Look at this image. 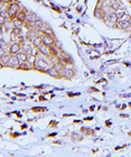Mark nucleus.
Returning a JSON list of instances; mask_svg holds the SVG:
<instances>
[{"mask_svg":"<svg viewBox=\"0 0 131 157\" xmlns=\"http://www.w3.org/2000/svg\"><path fill=\"white\" fill-rule=\"evenodd\" d=\"M47 58L49 57H45L40 54H37L36 55V60H35V63H34V70H37V71H40V72H47V70L49 68H52L53 65V62H49Z\"/></svg>","mask_w":131,"mask_h":157,"instance_id":"1","label":"nucleus"},{"mask_svg":"<svg viewBox=\"0 0 131 157\" xmlns=\"http://www.w3.org/2000/svg\"><path fill=\"white\" fill-rule=\"evenodd\" d=\"M20 5L18 2H10L8 6H7V9H6V14L8 16V19L11 20L17 16L19 11H20Z\"/></svg>","mask_w":131,"mask_h":157,"instance_id":"2","label":"nucleus"},{"mask_svg":"<svg viewBox=\"0 0 131 157\" xmlns=\"http://www.w3.org/2000/svg\"><path fill=\"white\" fill-rule=\"evenodd\" d=\"M59 75L62 79H65V80H71L73 79L75 75V71L74 69H70V68H64L63 70L59 72Z\"/></svg>","mask_w":131,"mask_h":157,"instance_id":"3","label":"nucleus"},{"mask_svg":"<svg viewBox=\"0 0 131 157\" xmlns=\"http://www.w3.org/2000/svg\"><path fill=\"white\" fill-rule=\"evenodd\" d=\"M115 27L121 29V30H124V32H129L130 30V20H122V19H118L117 24H115Z\"/></svg>","mask_w":131,"mask_h":157,"instance_id":"4","label":"nucleus"},{"mask_svg":"<svg viewBox=\"0 0 131 157\" xmlns=\"http://www.w3.org/2000/svg\"><path fill=\"white\" fill-rule=\"evenodd\" d=\"M41 44L49 47V46H53V45L56 44V39L53 35H45L44 34L43 37H41Z\"/></svg>","mask_w":131,"mask_h":157,"instance_id":"5","label":"nucleus"},{"mask_svg":"<svg viewBox=\"0 0 131 157\" xmlns=\"http://www.w3.org/2000/svg\"><path fill=\"white\" fill-rule=\"evenodd\" d=\"M19 64L20 62L18 61L17 56L16 55H9V61L7 63V66L10 68V69H14V70H18Z\"/></svg>","mask_w":131,"mask_h":157,"instance_id":"6","label":"nucleus"},{"mask_svg":"<svg viewBox=\"0 0 131 157\" xmlns=\"http://www.w3.org/2000/svg\"><path fill=\"white\" fill-rule=\"evenodd\" d=\"M21 50H22V46L19 43H11L9 45V54L10 55H16L19 52H21Z\"/></svg>","mask_w":131,"mask_h":157,"instance_id":"7","label":"nucleus"},{"mask_svg":"<svg viewBox=\"0 0 131 157\" xmlns=\"http://www.w3.org/2000/svg\"><path fill=\"white\" fill-rule=\"evenodd\" d=\"M37 50H38V53H39L40 55H43V56H45V57L52 58V57H51V52H49V47H48V46H46V45H44V44H40V45L37 47Z\"/></svg>","mask_w":131,"mask_h":157,"instance_id":"8","label":"nucleus"},{"mask_svg":"<svg viewBox=\"0 0 131 157\" xmlns=\"http://www.w3.org/2000/svg\"><path fill=\"white\" fill-rule=\"evenodd\" d=\"M117 21H118V18L115 17L114 13H111V14L109 15V19H108V23H107L105 25H108L109 27H115V24H117Z\"/></svg>","mask_w":131,"mask_h":157,"instance_id":"9","label":"nucleus"},{"mask_svg":"<svg viewBox=\"0 0 131 157\" xmlns=\"http://www.w3.org/2000/svg\"><path fill=\"white\" fill-rule=\"evenodd\" d=\"M37 19H38V18H37V16H36L35 14H32V13H27L25 23H27V24H34V23H35V21H36Z\"/></svg>","mask_w":131,"mask_h":157,"instance_id":"10","label":"nucleus"},{"mask_svg":"<svg viewBox=\"0 0 131 157\" xmlns=\"http://www.w3.org/2000/svg\"><path fill=\"white\" fill-rule=\"evenodd\" d=\"M109 7L111 8V10H112V11H115V10H118V9L122 8V5H121V2H120V1H113V0H111V1L109 2Z\"/></svg>","mask_w":131,"mask_h":157,"instance_id":"11","label":"nucleus"},{"mask_svg":"<svg viewBox=\"0 0 131 157\" xmlns=\"http://www.w3.org/2000/svg\"><path fill=\"white\" fill-rule=\"evenodd\" d=\"M48 75H51L52 78H54V79H61V75H59V72L58 71H56L53 66L52 68H49L48 70H47V72H46Z\"/></svg>","mask_w":131,"mask_h":157,"instance_id":"12","label":"nucleus"},{"mask_svg":"<svg viewBox=\"0 0 131 157\" xmlns=\"http://www.w3.org/2000/svg\"><path fill=\"white\" fill-rule=\"evenodd\" d=\"M49 52H51V57H52V58H56L57 56L59 55V50H58V47H56L55 45L49 46Z\"/></svg>","mask_w":131,"mask_h":157,"instance_id":"13","label":"nucleus"},{"mask_svg":"<svg viewBox=\"0 0 131 157\" xmlns=\"http://www.w3.org/2000/svg\"><path fill=\"white\" fill-rule=\"evenodd\" d=\"M33 27H34V30H35V32L41 30V29L44 28V23H43L40 19H37V20L33 24Z\"/></svg>","mask_w":131,"mask_h":157,"instance_id":"14","label":"nucleus"},{"mask_svg":"<svg viewBox=\"0 0 131 157\" xmlns=\"http://www.w3.org/2000/svg\"><path fill=\"white\" fill-rule=\"evenodd\" d=\"M18 70H24V71H28V70H34V66L28 64L27 62H24V63H20L19 64Z\"/></svg>","mask_w":131,"mask_h":157,"instance_id":"15","label":"nucleus"},{"mask_svg":"<svg viewBox=\"0 0 131 157\" xmlns=\"http://www.w3.org/2000/svg\"><path fill=\"white\" fill-rule=\"evenodd\" d=\"M2 28L5 29V32H7V33H11V30H13L14 26H13V24H11V21H10V20H7V21H6V24L2 26Z\"/></svg>","mask_w":131,"mask_h":157,"instance_id":"16","label":"nucleus"},{"mask_svg":"<svg viewBox=\"0 0 131 157\" xmlns=\"http://www.w3.org/2000/svg\"><path fill=\"white\" fill-rule=\"evenodd\" d=\"M26 15H27V11H25V10H20L15 18H17V19H19L20 21L25 23V20H26Z\"/></svg>","mask_w":131,"mask_h":157,"instance_id":"17","label":"nucleus"},{"mask_svg":"<svg viewBox=\"0 0 131 157\" xmlns=\"http://www.w3.org/2000/svg\"><path fill=\"white\" fill-rule=\"evenodd\" d=\"M113 13H114L115 17L118 18V19H121V17H122L124 14H127V11H126V9H124V8H120V9H118V10L113 11Z\"/></svg>","mask_w":131,"mask_h":157,"instance_id":"18","label":"nucleus"},{"mask_svg":"<svg viewBox=\"0 0 131 157\" xmlns=\"http://www.w3.org/2000/svg\"><path fill=\"white\" fill-rule=\"evenodd\" d=\"M30 43H32V45H33L34 47H36V48H37L38 46L41 44V38H40V37H37V36H35V37L30 40Z\"/></svg>","mask_w":131,"mask_h":157,"instance_id":"19","label":"nucleus"},{"mask_svg":"<svg viewBox=\"0 0 131 157\" xmlns=\"http://www.w3.org/2000/svg\"><path fill=\"white\" fill-rule=\"evenodd\" d=\"M16 56H17V58H18V61L20 63H24V62H26V60H27V54H25L22 51L19 52L18 54H16Z\"/></svg>","mask_w":131,"mask_h":157,"instance_id":"20","label":"nucleus"},{"mask_svg":"<svg viewBox=\"0 0 131 157\" xmlns=\"http://www.w3.org/2000/svg\"><path fill=\"white\" fill-rule=\"evenodd\" d=\"M10 21H11V24H13V26H14V27L21 28V27L24 26V23H22V21H20V20H19V19H17V18H14V19H11Z\"/></svg>","mask_w":131,"mask_h":157,"instance_id":"21","label":"nucleus"},{"mask_svg":"<svg viewBox=\"0 0 131 157\" xmlns=\"http://www.w3.org/2000/svg\"><path fill=\"white\" fill-rule=\"evenodd\" d=\"M54 69L56 71H58V72H61V71L64 69V65L62 64V63H59L58 61H55V62H53V65H52Z\"/></svg>","mask_w":131,"mask_h":157,"instance_id":"22","label":"nucleus"},{"mask_svg":"<svg viewBox=\"0 0 131 157\" xmlns=\"http://www.w3.org/2000/svg\"><path fill=\"white\" fill-rule=\"evenodd\" d=\"M94 16L96 18H99V19H102V17H103V13H102V10H101L100 7L95 8V10H94Z\"/></svg>","mask_w":131,"mask_h":157,"instance_id":"23","label":"nucleus"},{"mask_svg":"<svg viewBox=\"0 0 131 157\" xmlns=\"http://www.w3.org/2000/svg\"><path fill=\"white\" fill-rule=\"evenodd\" d=\"M35 60H36V56H35V55H27V60H26V62H27L28 64H30V65H34Z\"/></svg>","mask_w":131,"mask_h":157,"instance_id":"24","label":"nucleus"},{"mask_svg":"<svg viewBox=\"0 0 131 157\" xmlns=\"http://www.w3.org/2000/svg\"><path fill=\"white\" fill-rule=\"evenodd\" d=\"M8 61H9V55H3V56H1V57H0V62H1L5 66H7Z\"/></svg>","mask_w":131,"mask_h":157,"instance_id":"25","label":"nucleus"},{"mask_svg":"<svg viewBox=\"0 0 131 157\" xmlns=\"http://www.w3.org/2000/svg\"><path fill=\"white\" fill-rule=\"evenodd\" d=\"M10 34H13V35H15V36H21V28H17V27H14Z\"/></svg>","mask_w":131,"mask_h":157,"instance_id":"26","label":"nucleus"},{"mask_svg":"<svg viewBox=\"0 0 131 157\" xmlns=\"http://www.w3.org/2000/svg\"><path fill=\"white\" fill-rule=\"evenodd\" d=\"M6 21H7V19H6V18L0 14V25H1V26H3V25L6 24Z\"/></svg>","mask_w":131,"mask_h":157,"instance_id":"27","label":"nucleus"},{"mask_svg":"<svg viewBox=\"0 0 131 157\" xmlns=\"http://www.w3.org/2000/svg\"><path fill=\"white\" fill-rule=\"evenodd\" d=\"M122 20H130V16H129V14H124L122 17H121Z\"/></svg>","mask_w":131,"mask_h":157,"instance_id":"28","label":"nucleus"},{"mask_svg":"<svg viewBox=\"0 0 131 157\" xmlns=\"http://www.w3.org/2000/svg\"><path fill=\"white\" fill-rule=\"evenodd\" d=\"M0 3H3V5H9V3H10V0H0Z\"/></svg>","mask_w":131,"mask_h":157,"instance_id":"29","label":"nucleus"},{"mask_svg":"<svg viewBox=\"0 0 131 157\" xmlns=\"http://www.w3.org/2000/svg\"><path fill=\"white\" fill-rule=\"evenodd\" d=\"M41 110H44V109H35V108H33V111H41Z\"/></svg>","mask_w":131,"mask_h":157,"instance_id":"30","label":"nucleus"},{"mask_svg":"<svg viewBox=\"0 0 131 157\" xmlns=\"http://www.w3.org/2000/svg\"><path fill=\"white\" fill-rule=\"evenodd\" d=\"M3 68H5V65H3V64L0 62V70H1V69H3Z\"/></svg>","mask_w":131,"mask_h":157,"instance_id":"31","label":"nucleus"},{"mask_svg":"<svg viewBox=\"0 0 131 157\" xmlns=\"http://www.w3.org/2000/svg\"><path fill=\"white\" fill-rule=\"evenodd\" d=\"M2 29H3V28H2V26L0 25V35H1V33H2Z\"/></svg>","mask_w":131,"mask_h":157,"instance_id":"32","label":"nucleus"},{"mask_svg":"<svg viewBox=\"0 0 131 157\" xmlns=\"http://www.w3.org/2000/svg\"><path fill=\"white\" fill-rule=\"evenodd\" d=\"M108 1H111V0H108Z\"/></svg>","mask_w":131,"mask_h":157,"instance_id":"33","label":"nucleus"},{"mask_svg":"<svg viewBox=\"0 0 131 157\" xmlns=\"http://www.w3.org/2000/svg\"><path fill=\"white\" fill-rule=\"evenodd\" d=\"M129 1H130V0H129Z\"/></svg>","mask_w":131,"mask_h":157,"instance_id":"34","label":"nucleus"}]
</instances>
